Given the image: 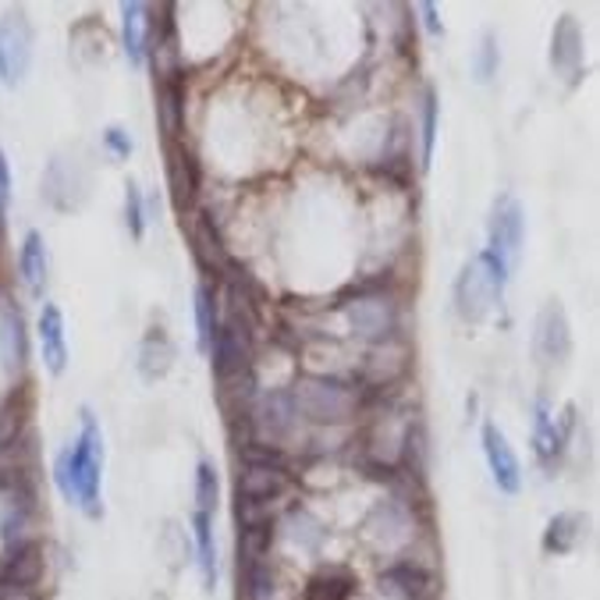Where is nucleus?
<instances>
[{
  "mask_svg": "<svg viewBox=\"0 0 600 600\" xmlns=\"http://www.w3.org/2000/svg\"><path fill=\"white\" fill-rule=\"evenodd\" d=\"M19 270L22 281L28 284V292L36 298L43 295V284H47V242L39 232H28L22 242V256H19Z\"/></svg>",
  "mask_w": 600,
  "mask_h": 600,
  "instance_id": "f3484780",
  "label": "nucleus"
},
{
  "mask_svg": "<svg viewBox=\"0 0 600 600\" xmlns=\"http://www.w3.org/2000/svg\"><path fill=\"white\" fill-rule=\"evenodd\" d=\"M22 420H25V402H11L0 409V448L14 445V437H19L22 431Z\"/></svg>",
  "mask_w": 600,
  "mask_h": 600,
  "instance_id": "f704fd0d",
  "label": "nucleus"
},
{
  "mask_svg": "<svg viewBox=\"0 0 600 600\" xmlns=\"http://www.w3.org/2000/svg\"><path fill=\"white\" fill-rule=\"evenodd\" d=\"M420 11H423V22H426V28H431V33H440L437 8H434V4H420Z\"/></svg>",
  "mask_w": 600,
  "mask_h": 600,
  "instance_id": "ea45409f",
  "label": "nucleus"
},
{
  "mask_svg": "<svg viewBox=\"0 0 600 600\" xmlns=\"http://www.w3.org/2000/svg\"><path fill=\"white\" fill-rule=\"evenodd\" d=\"M494 75H497V43L494 36H483V47L477 54V79L491 82Z\"/></svg>",
  "mask_w": 600,
  "mask_h": 600,
  "instance_id": "e433bc0d",
  "label": "nucleus"
},
{
  "mask_svg": "<svg viewBox=\"0 0 600 600\" xmlns=\"http://www.w3.org/2000/svg\"><path fill=\"white\" fill-rule=\"evenodd\" d=\"M125 224L136 238H142V232H146V207H142V192L136 181L125 185Z\"/></svg>",
  "mask_w": 600,
  "mask_h": 600,
  "instance_id": "2f4dec72",
  "label": "nucleus"
},
{
  "mask_svg": "<svg viewBox=\"0 0 600 600\" xmlns=\"http://www.w3.org/2000/svg\"><path fill=\"white\" fill-rule=\"evenodd\" d=\"M43 579V548L36 540H19L0 554V587L33 593Z\"/></svg>",
  "mask_w": 600,
  "mask_h": 600,
  "instance_id": "0eeeda50",
  "label": "nucleus"
},
{
  "mask_svg": "<svg viewBox=\"0 0 600 600\" xmlns=\"http://www.w3.org/2000/svg\"><path fill=\"white\" fill-rule=\"evenodd\" d=\"M11 196V170H8V156L0 150V203Z\"/></svg>",
  "mask_w": 600,
  "mask_h": 600,
  "instance_id": "58836bf2",
  "label": "nucleus"
},
{
  "mask_svg": "<svg viewBox=\"0 0 600 600\" xmlns=\"http://www.w3.org/2000/svg\"><path fill=\"white\" fill-rule=\"evenodd\" d=\"M434 136H437V96L426 93L423 96V167L431 164L434 156Z\"/></svg>",
  "mask_w": 600,
  "mask_h": 600,
  "instance_id": "c9c22d12",
  "label": "nucleus"
},
{
  "mask_svg": "<svg viewBox=\"0 0 600 600\" xmlns=\"http://www.w3.org/2000/svg\"><path fill=\"white\" fill-rule=\"evenodd\" d=\"M380 590H388L395 600H437V579L420 562H395L384 568Z\"/></svg>",
  "mask_w": 600,
  "mask_h": 600,
  "instance_id": "1a4fd4ad",
  "label": "nucleus"
},
{
  "mask_svg": "<svg viewBox=\"0 0 600 600\" xmlns=\"http://www.w3.org/2000/svg\"><path fill=\"white\" fill-rule=\"evenodd\" d=\"M398 459H402V473L405 477H423L426 469V437H423V426L412 423L405 437H402V451H398Z\"/></svg>",
  "mask_w": 600,
  "mask_h": 600,
  "instance_id": "bb28decb",
  "label": "nucleus"
},
{
  "mask_svg": "<svg viewBox=\"0 0 600 600\" xmlns=\"http://www.w3.org/2000/svg\"><path fill=\"white\" fill-rule=\"evenodd\" d=\"M121 36H125V54H128V61L132 64H142V57H146V4H125L121 8Z\"/></svg>",
  "mask_w": 600,
  "mask_h": 600,
  "instance_id": "6ab92c4d",
  "label": "nucleus"
},
{
  "mask_svg": "<svg viewBox=\"0 0 600 600\" xmlns=\"http://www.w3.org/2000/svg\"><path fill=\"white\" fill-rule=\"evenodd\" d=\"M196 502L203 516H210V511L217 508V469L210 462H199L196 469Z\"/></svg>",
  "mask_w": 600,
  "mask_h": 600,
  "instance_id": "7c9ffc66",
  "label": "nucleus"
},
{
  "mask_svg": "<svg viewBox=\"0 0 600 600\" xmlns=\"http://www.w3.org/2000/svg\"><path fill=\"white\" fill-rule=\"evenodd\" d=\"M242 583H246V597L249 600H274L278 579H274V568H270V562L242 565Z\"/></svg>",
  "mask_w": 600,
  "mask_h": 600,
  "instance_id": "c85d7f7f",
  "label": "nucleus"
},
{
  "mask_svg": "<svg viewBox=\"0 0 600 600\" xmlns=\"http://www.w3.org/2000/svg\"><path fill=\"white\" fill-rule=\"evenodd\" d=\"M355 579L345 568H327V573H317L306 587V600H349L352 597Z\"/></svg>",
  "mask_w": 600,
  "mask_h": 600,
  "instance_id": "4be33fe9",
  "label": "nucleus"
},
{
  "mask_svg": "<svg viewBox=\"0 0 600 600\" xmlns=\"http://www.w3.org/2000/svg\"><path fill=\"white\" fill-rule=\"evenodd\" d=\"M192 530H196V544H199V568H203L207 587H213V583H217V548H213V526H210V516H203V511H196Z\"/></svg>",
  "mask_w": 600,
  "mask_h": 600,
  "instance_id": "a878e982",
  "label": "nucleus"
},
{
  "mask_svg": "<svg viewBox=\"0 0 600 600\" xmlns=\"http://www.w3.org/2000/svg\"><path fill=\"white\" fill-rule=\"evenodd\" d=\"M196 327H199V349L210 352L213 334H217V306H213V292L207 284L196 292Z\"/></svg>",
  "mask_w": 600,
  "mask_h": 600,
  "instance_id": "c756f323",
  "label": "nucleus"
},
{
  "mask_svg": "<svg viewBox=\"0 0 600 600\" xmlns=\"http://www.w3.org/2000/svg\"><path fill=\"white\" fill-rule=\"evenodd\" d=\"M366 526H384V530H366V537L384 551L405 548L412 537V516L405 511V505H398V502H384Z\"/></svg>",
  "mask_w": 600,
  "mask_h": 600,
  "instance_id": "ddd939ff",
  "label": "nucleus"
},
{
  "mask_svg": "<svg viewBox=\"0 0 600 600\" xmlns=\"http://www.w3.org/2000/svg\"><path fill=\"white\" fill-rule=\"evenodd\" d=\"M533 440H537V455H540V459H551V455L558 451V445H562L558 426L551 423V416H548L544 409H537V431H533Z\"/></svg>",
  "mask_w": 600,
  "mask_h": 600,
  "instance_id": "473e14b6",
  "label": "nucleus"
},
{
  "mask_svg": "<svg viewBox=\"0 0 600 600\" xmlns=\"http://www.w3.org/2000/svg\"><path fill=\"white\" fill-rule=\"evenodd\" d=\"M508 274L511 270L487 249H483L473 263H466L459 281H455V306H459V317L469 323H480L483 317H487L491 306L505 292Z\"/></svg>",
  "mask_w": 600,
  "mask_h": 600,
  "instance_id": "7ed1b4c3",
  "label": "nucleus"
},
{
  "mask_svg": "<svg viewBox=\"0 0 600 600\" xmlns=\"http://www.w3.org/2000/svg\"><path fill=\"white\" fill-rule=\"evenodd\" d=\"M522 238H526V217H522V207L516 196H502L494 203L491 213V249L497 260H502L508 270L519 263V252H522Z\"/></svg>",
  "mask_w": 600,
  "mask_h": 600,
  "instance_id": "39448f33",
  "label": "nucleus"
},
{
  "mask_svg": "<svg viewBox=\"0 0 600 600\" xmlns=\"http://www.w3.org/2000/svg\"><path fill=\"white\" fill-rule=\"evenodd\" d=\"M161 125H164V132L175 139L181 132V125H185V96H181V85L178 82H164L161 85Z\"/></svg>",
  "mask_w": 600,
  "mask_h": 600,
  "instance_id": "cd10ccee",
  "label": "nucleus"
},
{
  "mask_svg": "<svg viewBox=\"0 0 600 600\" xmlns=\"http://www.w3.org/2000/svg\"><path fill=\"white\" fill-rule=\"evenodd\" d=\"M292 402H295V412H303L309 423L345 426L349 420H355V412H360V391L338 377L309 374L295 380Z\"/></svg>",
  "mask_w": 600,
  "mask_h": 600,
  "instance_id": "f03ea898",
  "label": "nucleus"
},
{
  "mask_svg": "<svg viewBox=\"0 0 600 600\" xmlns=\"http://www.w3.org/2000/svg\"><path fill=\"white\" fill-rule=\"evenodd\" d=\"M579 533H583V519L579 516H568V511H565V516H554L548 522V533H544V551L568 554L576 548Z\"/></svg>",
  "mask_w": 600,
  "mask_h": 600,
  "instance_id": "393cba45",
  "label": "nucleus"
},
{
  "mask_svg": "<svg viewBox=\"0 0 600 600\" xmlns=\"http://www.w3.org/2000/svg\"><path fill=\"white\" fill-rule=\"evenodd\" d=\"M483 451H487V462H491V473H494V483L502 487L505 494H516L519 483H522V473H519V459L511 445L505 440V434L497 431L494 423L483 426Z\"/></svg>",
  "mask_w": 600,
  "mask_h": 600,
  "instance_id": "9b49d317",
  "label": "nucleus"
},
{
  "mask_svg": "<svg viewBox=\"0 0 600 600\" xmlns=\"http://www.w3.org/2000/svg\"><path fill=\"white\" fill-rule=\"evenodd\" d=\"M295 416L298 412H295V402H292V391H270L260 402V409L249 416V423L260 434H267L270 440H281V437L292 434Z\"/></svg>",
  "mask_w": 600,
  "mask_h": 600,
  "instance_id": "f8f14e48",
  "label": "nucleus"
},
{
  "mask_svg": "<svg viewBox=\"0 0 600 600\" xmlns=\"http://www.w3.org/2000/svg\"><path fill=\"white\" fill-rule=\"evenodd\" d=\"M39 345H43V363H47L50 374H64L68 345H64V317L57 306H43L39 313Z\"/></svg>",
  "mask_w": 600,
  "mask_h": 600,
  "instance_id": "dca6fc26",
  "label": "nucleus"
},
{
  "mask_svg": "<svg viewBox=\"0 0 600 600\" xmlns=\"http://www.w3.org/2000/svg\"><path fill=\"white\" fill-rule=\"evenodd\" d=\"M196 252H199V260H203V267H210V270H227V267H232V260H227V252H224V242L217 235V227L210 224L207 213H203V221H199V227H196Z\"/></svg>",
  "mask_w": 600,
  "mask_h": 600,
  "instance_id": "b1692460",
  "label": "nucleus"
},
{
  "mask_svg": "<svg viewBox=\"0 0 600 600\" xmlns=\"http://www.w3.org/2000/svg\"><path fill=\"white\" fill-rule=\"evenodd\" d=\"M0 360L8 369H22L25 363V320L14 309H8L0 320Z\"/></svg>",
  "mask_w": 600,
  "mask_h": 600,
  "instance_id": "412c9836",
  "label": "nucleus"
},
{
  "mask_svg": "<svg viewBox=\"0 0 600 600\" xmlns=\"http://www.w3.org/2000/svg\"><path fill=\"white\" fill-rule=\"evenodd\" d=\"M405 366H409V352H405V345H398L391 338V341H380V345L369 352L363 377L374 384V388H388V384H395L405 374Z\"/></svg>",
  "mask_w": 600,
  "mask_h": 600,
  "instance_id": "2eb2a0df",
  "label": "nucleus"
},
{
  "mask_svg": "<svg viewBox=\"0 0 600 600\" xmlns=\"http://www.w3.org/2000/svg\"><path fill=\"white\" fill-rule=\"evenodd\" d=\"M284 491H289L284 466H246V473L238 477V497H246V502L274 505Z\"/></svg>",
  "mask_w": 600,
  "mask_h": 600,
  "instance_id": "4468645a",
  "label": "nucleus"
},
{
  "mask_svg": "<svg viewBox=\"0 0 600 600\" xmlns=\"http://www.w3.org/2000/svg\"><path fill=\"white\" fill-rule=\"evenodd\" d=\"M551 64L554 71L565 79V82H576L579 71H583V33H579V22L573 14L554 25V36H551Z\"/></svg>",
  "mask_w": 600,
  "mask_h": 600,
  "instance_id": "9d476101",
  "label": "nucleus"
},
{
  "mask_svg": "<svg viewBox=\"0 0 600 600\" xmlns=\"http://www.w3.org/2000/svg\"><path fill=\"white\" fill-rule=\"evenodd\" d=\"M349 323L352 331L360 334L363 341H391L395 338V327H398V313H395V303L388 295H369V292H360L355 295V303H349Z\"/></svg>",
  "mask_w": 600,
  "mask_h": 600,
  "instance_id": "423d86ee",
  "label": "nucleus"
},
{
  "mask_svg": "<svg viewBox=\"0 0 600 600\" xmlns=\"http://www.w3.org/2000/svg\"><path fill=\"white\" fill-rule=\"evenodd\" d=\"M533 345H537L540 363H565L568 352H573V331H568V317H565V309L554 303V298L544 309H540Z\"/></svg>",
  "mask_w": 600,
  "mask_h": 600,
  "instance_id": "6e6552de",
  "label": "nucleus"
},
{
  "mask_svg": "<svg viewBox=\"0 0 600 600\" xmlns=\"http://www.w3.org/2000/svg\"><path fill=\"white\" fill-rule=\"evenodd\" d=\"M28 64H33V25H28L25 11L14 8L0 19V79L19 85Z\"/></svg>",
  "mask_w": 600,
  "mask_h": 600,
  "instance_id": "20e7f679",
  "label": "nucleus"
},
{
  "mask_svg": "<svg viewBox=\"0 0 600 600\" xmlns=\"http://www.w3.org/2000/svg\"><path fill=\"white\" fill-rule=\"evenodd\" d=\"M104 142H107V150H110V153H118V156H128V153H132V139H128L118 125H110V128H107V132H104Z\"/></svg>",
  "mask_w": 600,
  "mask_h": 600,
  "instance_id": "4c0bfd02",
  "label": "nucleus"
},
{
  "mask_svg": "<svg viewBox=\"0 0 600 600\" xmlns=\"http://www.w3.org/2000/svg\"><path fill=\"white\" fill-rule=\"evenodd\" d=\"M170 189H175V203L185 210L199 192V167L192 161V153L170 150Z\"/></svg>",
  "mask_w": 600,
  "mask_h": 600,
  "instance_id": "aec40b11",
  "label": "nucleus"
},
{
  "mask_svg": "<svg viewBox=\"0 0 600 600\" xmlns=\"http://www.w3.org/2000/svg\"><path fill=\"white\" fill-rule=\"evenodd\" d=\"M270 544H274V522L242 526V537H238V558H242V565L270 562Z\"/></svg>",
  "mask_w": 600,
  "mask_h": 600,
  "instance_id": "5701e85b",
  "label": "nucleus"
},
{
  "mask_svg": "<svg viewBox=\"0 0 600 600\" xmlns=\"http://www.w3.org/2000/svg\"><path fill=\"white\" fill-rule=\"evenodd\" d=\"M170 363H175V345H170L164 331H150L139 349V374L146 380H156L167 374Z\"/></svg>",
  "mask_w": 600,
  "mask_h": 600,
  "instance_id": "a211bd4d",
  "label": "nucleus"
},
{
  "mask_svg": "<svg viewBox=\"0 0 600 600\" xmlns=\"http://www.w3.org/2000/svg\"><path fill=\"white\" fill-rule=\"evenodd\" d=\"M99 477H104V437L93 420V412H82V434L57 455L54 462V480L68 502L82 505V511L90 519H99Z\"/></svg>",
  "mask_w": 600,
  "mask_h": 600,
  "instance_id": "f257e3e1",
  "label": "nucleus"
},
{
  "mask_svg": "<svg viewBox=\"0 0 600 600\" xmlns=\"http://www.w3.org/2000/svg\"><path fill=\"white\" fill-rule=\"evenodd\" d=\"M289 537L295 540V544H303V548H317L320 540H323V530H320V522L306 516V511H292V530Z\"/></svg>",
  "mask_w": 600,
  "mask_h": 600,
  "instance_id": "72a5a7b5",
  "label": "nucleus"
}]
</instances>
